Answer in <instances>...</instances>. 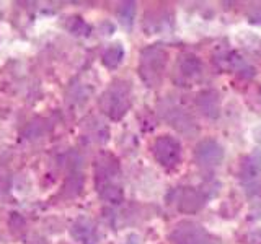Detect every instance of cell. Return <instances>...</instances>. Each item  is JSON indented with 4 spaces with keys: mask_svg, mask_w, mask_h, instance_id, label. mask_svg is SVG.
Instances as JSON below:
<instances>
[{
    "mask_svg": "<svg viewBox=\"0 0 261 244\" xmlns=\"http://www.w3.org/2000/svg\"><path fill=\"white\" fill-rule=\"evenodd\" d=\"M95 186L98 195L110 203H119L124 199L121 186V168L118 158L111 153H100L93 163Z\"/></svg>",
    "mask_w": 261,
    "mask_h": 244,
    "instance_id": "cell-1",
    "label": "cell"
},
{
    "mask_svg": "<svg viewBox=\"0 0 261 244\" xmlns=\"http://www.w3.org/2000/svg\"><path fill=\"white\" fill-rule=\"evenodd\" d=\"M130 103H133V95L129 81L126 80H114L98 100L100 111L111 120H121L124 117L130 109Z\"/></svg>",
    "mask_w": 261,
    "mask_h": 244,
    "instance_id": "cell-2",
    "label": "cell"
},
{
    "mask_svg": "<svg viewBox=\"0 0 261 244\" xmlns=\"http://www.w3.org/2000/svg\"><path fill=\"white\" fill-rule=\"evenodd\" d=\"M167 51L160 46H149L141 52L139 75L149 88H157L162 83L163 72L167 67Z\"/></svg>",
    "mask_w": 261,
    "mask_h": 244,
    "instance_id": "cell-3",
    "label": "cell"
},
{
    "mask_svg": "<svg viewBox=\"0 0 261 244\" xmlns=\"http://www.w3.org/2000/svg\"><path fill=\"white\" fill-rule=\"evenodd\" d=\"M153 157L163 168H176L181 161V143L171 135H160L152 145Z\"/></svg>",
    "mask_w": 261,
    "mask_h": 244,
    "instance_id": "cell-4",
    "label": "cell"
},
{
    "mask_svg": "<svg viewBox=\"0 0 261 244\" xmlns=\"http://www.w3.org/2000/svg\"><path fill=\"white\" fill-rule=\"evenodd\" d=\"M170 239L173 244H211V236L204 228L196 223L185 220L176 223L173 231L170 233Z\"/></svg>",
    "mask_w": 261,
    "mask_h": 244,
    "instance_id": "cell-5",
    "label": "cell"
},
{
    "mask_svg": "<svg viewBox=\"0 0 261 244\" xmlns=\"http://www.w3.org/2000/svg\"><path fill=\"white\" fill-rule=\"evenodd\" d=\"M171 202H173V205L176 207L178 211H183V214H196V211H199L204 207L206 197H204L196 187L181 186L171 194Z\"/></svg>",
    "mask_w": 261,
    "mask_h": 244,
    "instance_id": "cell-6",
    "label": "cell"
},
{
    "mask_svg": "<svg viewBox=\"0 0 261 244\" xmlns=\"http://www.w3.org/2000/svg\"><path fill=\"white\" fill-rule=\"evenodd\" d=\"M196 163L204 169L217 168L224 160V148L214 138H204L194 148Z\"/></svg>",
    "mask_w": 261,
    "mask_h": 244,
    "instance_id": "cell-7",
    "label": "cell"
},
{
    "mask_svg": "<svg viewBox=\"0 0 261 244\" xmlns=\"http://www.w3.org/2000/svg\"><path fill=\"white\" fill-rule=\"evenodd\" d=\"M202 73L201 60L196 55L185 54L176 60V81L181 85H188L196 81Z\"/></svg>",
    "mask_w": 261,
    "mask_h": 244,
    "instance_id": "cell-8",
    "label": "cell"
},
{
    "mask_svg": "<svg viewBox=\"0 0 261 244\" xmlns=\"http://www.w3.org/2000/svg\"><path fill=\"white\" fill-rule=\"evenodd\" d=\"M70 234H72V238L80 244H96L98 241L96 226L92 220L87 217L77 218L75 222H73L70 228Z\"/></svg>",
    "mask_w": 261,
    "mask_h": 244,
    "instance_id": "cell-9",
    "label": "cell"
},
{
    "mask_svg": "<svg viewBox=\"0 0 261 244\" xmlns=\"http://www.w3.org/2000/svg\"><path fill=\"white\" fill-rule=\"evenodd\" d=\"M196 103H198L199 111L206 117H209V119L219 117V112H220V98H219V93L214 92V89H206V92H201L198 95V100H196Z\"/></svg>",
    "mask_w": 261,
    "mask_h": 244,
    "instance_id": "cell-10",
    "label": "cell"
},
{
    "mask_svg": "<svg viewBox=\"0 0 261 244\" xmlns=\"http://www.w3.org/2000/svg\"><path fill=\"white\" fill-rule=\"evenodd\" d=\"M240 177L242 182L247 184L248 187L259 186L261 181V160L255 157H247L242 161V169H240Z\"/></svg>",
    "mask_w": 261,
    "mask_h": 244,
    "instance_id": "cell-11",
    "label": "cell"
},
{
    "mask_svg": "<svg viewBox=\"0 0 261 244\" xmlns=\"http://www.w3.org/2000/svg\"><path fill=\"white\" fill-rule=\"evenodd\" d=\"M122 57H124V47H122L119 43H116V44H113V46H110L108 49H106L101 60H103V65L106 69L113 70L122 62Z\"/></svg>",
    "mask_w": 261,
    "mask_h": 244,
    "instance_id": "cell-12",
    "label": "cell"
},
{
    "mask_svg": "<svg viewBox=\"0 0 261 244\" xmlns=\"http://www.w3.org/2000/svg\"><path fill=\"white\" fill-rule=\"evenodd\" d=\"M118 16L124 26L130 28L136 16V2H122L118 8Z\"/></svg>",
    "mask_w": 261,
    "mask_h": 244,
    "instance_id": "cell-13",
    "label": "cell"
},
{
    "mask_svg": "<svg viewBox=\"0 0 261 244\" xmlns=\"http://www.w3.org/2000/svg\"><path fill=\"white\" fill-rule=\"evenodd\" d=\"M65 26H67V29L75 36H88V33H90V26L84 21V18H80V16H70V18H67Z\"/></svg>",
    "mask_w": 261,
    "mask_h": 244,
    "instance_id": "cell-14",
    "label": "cell"
},
{
    "mask_svg": "<svg viewBox=\"0 0 261 244\" xmlns=\"http://www.w3.org/2000/svg\"><path fill=\"white\" fill-rule=\"evenodd\" d=\"M149 15H152V18L145 15V24L150 23V28H149L150 33H159L167 28V21L170 20L165 18V12H152Z\"/></svg>",
    "mask_w": 261,
    "mask_h": 244,
    "instance_id": "cell-15",
    "label": "cell"
},
{
    "mask_svg": "<svg viewBox=\"0 0 261 244\" xmlns=\"http://www.w3.org/2000/svg\"><path fill=\"white\" fill-rule=\"evenodd\" d=\"M248 20H250V23L261 24V7H255V8H253V10L248 13Z\"/></svg>",
    "mask_w": 261,
    "mask_h": 244,
    "instance_id": "cell-16",
    "label": "cell"
}]
</instances>
